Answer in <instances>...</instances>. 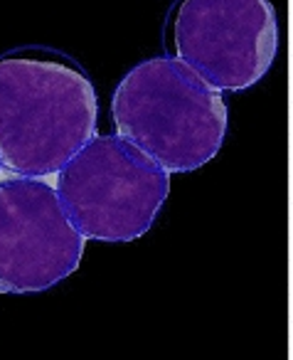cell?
<instances>
[{
  "mask_svg": "<svg viewBox=\"0 0 293 360\" xmlns=\"http://www.w3.org/2000/svg\"><path fill=\"white\" fill-rule=\"evenodd\" d=\"M55 191L84 240L134 242L168 200L170 173L124 136L94 134L57 170Z\"/></svg>",
  "mask_w": 293,
  "mask_h": 360,
  "instance_id": "cell-3",
  "label": "cell"
},
{
  "mask_svg": "<svg viewBox=\"0 0 293 360\" xmlns=\"http://www.w3.org/2000/svg\"><path fill=\"white\" fill-rule=\"evenodd\" d=\"M170 30L175 57L219 91L249 89L276 60L271 0H180Z\"/></svg>",
  "mask_w": 293,
  "mask_h": 360,
  "instance_id": "cell-4",
  "label": "cell"
},
{
  "mask_svg": "<svg viewBox=\"0 0 293 360\" xmlns=\"http://www.w3.org/2000/svg\"><path fill=\"white\" fill-rule=\"evenodd\" d=\"M94 84L72 65L0 57V168L55 175L96 134Z\"/></svg>",
  "mask_w": 293,
  "mask_h": 360,
  "instance_id": "cell-1",
  "label": "cell"
},
{
  "mask_svg": "<svg viewBox=\"0 0 293 360\" xmlns=\"http://www.w3.org/2000/svg\"><path fill=\"white\" fill-rule=\"evenodd\" d=\"M84 235L45 178L0 180V291L35 294L74 274Z\"/></svg>",
  "mask_w": 293,
  "mask_h": 360,
  "instance_id": "cell-5",
  "label": "cell"
},
{
  "mask_svg": "<svg viewBox=\"0 0 293 360\" xmlns=\"http://www.w3.org/2000/svg\"><path fill=\"white\" fill-rule=\"evenodd\" d=\"M116 134L168 173L207 165L227 136L222 91L178 57H153L119 82L111 99Z\"/></svg>",
  "mask_w": 293,
  "mask_h": 360,
  "instance_id": "cell-2",
  "label": "cell"
}]
</instances>
